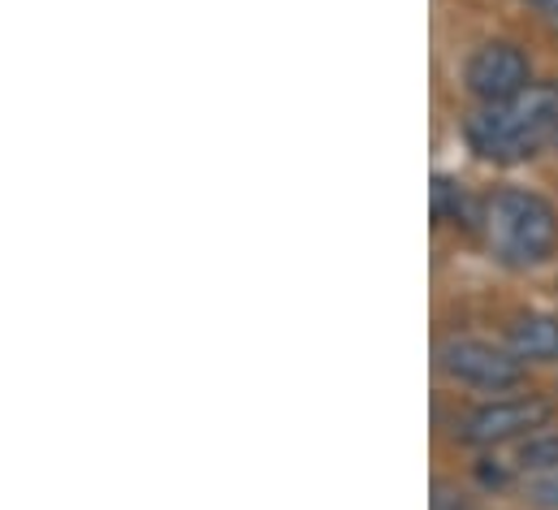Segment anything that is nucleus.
I'll return each instance as SVG.
<instances>
[{
  "label": "nucleus",
  "instance_id": "obj_6",
  "mask_svg": "<svg viewBox=\"0 0 558 510\" xmlns=\"http://www.w3.org/2000/svg\"><path fill=\"white\" fill-rule=\"evenodd\" d=\"M507 338H511V351L520 360H533V364L558 360V316H550V312H524V316H515L511 329H507Z\"/></svg>",
  "mask_w": 558,
  "mask_h": 510
},
{
  "label": "nucleus",
  "instance_id": "obj_1",
  "mask_svg": "<svg viewBox=\"0 0 558 510\" xmlns=\"http://www.w3.org/2000/svg\"><path fill=\"white\" fill-rule=\"evenodd\" d=\"M558 134V83H533L520 96L489 105L481 118H472L468 138L485 160L515 165L537 156Z\"/></svg>",
  "mask_w": 558,
  "mask_h": 510
},
{
  "label": "nucleus",
  "instance_id": "obj_3",
  "mask_svg": "<svg viewBox=\"0 0 558 510\" xmlns=\"http://www.w3.org/2000/svg\"><path fill=\"white\" fill-rule=\"evenodd\" d=\"M437 364H441V373L450 381L468 385V389L502 393V389L524 381L520 355L515 351H502L494 342H481V338H450V342H441Z\"/></svg>",
  "mask_w": 558,
  "mask_h": 510
},
{
  "label": "nucleus",
  "instance_id": "obj_4",
  "mask_svg": "<svg viewBox=\"0 0 558 510\" xmlns=\"http://www.w3.org/2000/svg\"><path fill=\"white\" fill-rule=\"evenodd\" d=\"M546 424H550V402L546 398H537V393L498 398V402L476 406L463 420V441H472V446H511V441L533 437Z\"/></svg>",
  "mask_w": 558,
  "mask_h": 510
},
{
  "label": "nucleus",
  "instance_id": "obj_7",
  "mask_svg": "<svg viewBox=\"0 0 558 510\" xmlns=\"http://www.w3.org/2000/svg\"><path fill=\"white\" fill-rule=\"evenodd\" d=\"M511 467L520 476H546V472H558V428H537L533 437H524L515 446V459Z\"/></svg>",
  "mask_w": 558,
  "mask_h": 510
},
{
  "label": "nucleus",
  "instance_id": "obj_8",
  "mask_svg": "<svg viewBox=\"0 0 558 510\" xmlns=\"http://www.w3.org/2000/svg\"><path fill=\"white\" fill-rule=\"evenodd\" d=\"M524 498L542 510H558V472H546V476H533Z\"/></svg>",
  "mask_w": 558,
  "mask_h": 510
},
{
  "label": "nucleus",
  "instance_id": "obj_2",
  "mask_svg": "<svg viewBox=\"0 0 558 510\" xmlns=\"http://www.w3.org/2000/svg\"><path fill=\"white\" fill-rule=\"evenodd\" d=\"M485 243L507 264H542L558 243L555 208L533 191H498L485 204Z\"/></svg>",
  "mask_w": 558,
  "mask_h": 510
},
{
  "label": "nucleus",
  "instance_id": "obj_5",
  "mask_svg": "<svg viewBox=\"0 0 558 510\" xmlns=\"http://www.w3.org/2000/svg\"><path fill=\"white\" fill-rule=\"evenodd\" d=\"M529 57L515 44H481L463 70L468 92L485 105H502L511 96H520L529 87Z\"/></svg>",
  "mask_w": 558,
  "mask_h": 510
},
{
  "label": "nucleus",
  "instance_id": "obj_9",
  "mask_svg": "<svg viewBox=\"0 0 558 510\" xmlns=\"http://www.w3.org/2000/svg\"><path fill=\"white\" fill-rule=\"evenodd\" d=\"M433 510H476V502H472L468 494H459V489L437 485V494H433Z\"/></svg>",
  "mask_w": 558,
  "mask_h": 510
},
{
  "label": "nucleus",
  "instance_id": "obj_10",
  "mask_svg": "<svg viewBox=\"0 0 558 510\" xmlns=\"http://www.w3.org/2000/svg\"><path fill=\"white\" fill-rule=\"evenodd\" d=\"M533 4H537V9H546V13H555V17H558V0H533Z\"/></svg>",
  "mask_w": 558,
  "mask_h": 510
}]
</instances>
